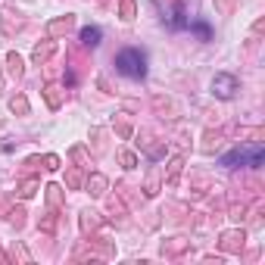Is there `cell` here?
<instances>
[{
    "label": "cell",
    "mask_w": 265,
    "mask_h": 265,
    "mask_svg": "<svg viewBox=\"0 0 265 265\" xmlns=\"http://www.w3.org/2000/svg\"><path fill=\"white\" fill-rule=\"evenodd\" d=\"M116 72H122L125 78H147V57H144V50H137V47H128V50H122L116 53Z\"/></svg>",
    "instance_id": "6da1fadb"
},
{
    "label": "cell",
    "mask_w": 265,
    "mask_h": 265,
    "mask_svg": "<svg viewBox=\"0 0 265 265\" xmlns=\"http://www.w3.org/2000/svg\"><path fill=\"white\" fill-rule=\"evenodd\" d=\"M212 94L222 97V100H231L237 94V78L231 72H219L216 78H212Z\"/></svg>",
    "instance_id": "7a4b0ae2"
},
{
    "label": "cell",
    "mask_w": 265,
    "mask_h": 265,
    "mask_svg": "<svg viewBox=\"0 0 265 265\" xmlns=\"http://www.w3.org/2000/svg\"><path fill=\"white\" fill-rule=\"evenodd\" d=\"M262 159H265V153L256 147L253 153H243V150H234V153H228L225 159H222V166H228V169H234L237 163H250V166H262Z\"/></svg>",
    "instance_id": "3957f363"
},
{
    "label": "cell",
    "mask_w": 265,
    "mask_h": 265,
    "mask_svg": "<svg viewBox=\"0 0 265 265\" xmlns=\"http://www.w3.org/2000/svg\"><path fill=\"white\" fill-rule=\"evenodd\" d=\"M222 246L225 250H243V231H225L222 234Z\"/></svg>",
    "instance_id": "277c9868"
},
{
    "label": "cell",
    "mask_w": 265,
    "mask_h": 265,
    "mask_svg": "<svg viewBox=\"0 0 265 265\" xmlns=\"http://www.w3.org/2000/svg\"><path fill=\"white\" fill-rule=\"evenodd\" d=\"M53 50H57V41H47V44H41V47H34L31 60H34V63H47V60L53 57Z\"/></svg>",
    "instance_id": "5b68a950"
},
{
    "label": "cell",
    "mask_w": 265,
    "mask_h": 265,
    "mask_svg": "<svg viewBox=\"0 0 265 265\" xmlns=\"http://www.w3.org/2000/svg\"><path fill=\"white\" fill-rule=\"evenodd\" d=\"M44 97H47V106H50V110H57V106L63 103V91H60V84H47V87H44Z\"/></svg>",
    "instance_id": "8992f818"
},
{
    "label": "cell",
    "mask_w": 265,
    "mask_h": 265,
    "mask_svg": "<svg viewBox=\"0 0 265 265\" xmlns=\"http://www.w3.org/2000/svg\"><path fill=\"white\" fill-rule=\"evenodd\" d=\"M81 44H84V47H97V44H100V28H97V25L81 28Z\"/></svg>",
    "instance_id": "52a82bcc"
},
{
    "label": "cell",
    "mask_w": 265,
    "mask_h": 265,
    "mask_svg": "<svg viewBox=\"0 0 265 265\" xmlns=\"http://www.w3.org/2000/svg\"><path fill=\"white\" fill-rule=\"evenodd\" d=\"M72 28V16H63V19H57V22H50V38H57V34H63V31H69Z\"/></svg>",
    "instance_id": "ba28073f"
},
{
    "label": "cell",
    "mask_w": 265,
    "mask_h": 265,
    "mask_svg": "<svg viewBox=\"0 0 265 265\" xmlns=\"http://www.w3.org/2000/svg\"><path fill=\"white\" fill-rule=\"evenodd\" d=\"M87 190H91L94 197H100V193L106 190V178H103V175H91V181H87Z\"/></svg>",
    "instance_id": "9c48e42d"
},
{
    "label": "cell",
    "mask_w": 265,
    "mask_h": 265,
    "mask_svg": "<svg viewBox=\"0 0 265 265\" xmlns=\"http://www.w3.org/2000/svg\"><path fill=\"white\" fill-rule=\"evenodd\" d=\"M7 63H10V72H13L16 78H19V75H22V57H19V53H10Z\"/></svg>",
    "instance_id": "30bf717a"
},
{
    "label": "cell",
    "mask_w": 265,
    "mask_h": 265,
    "mask_svg": "<svg viewBox=\"0 0 265 265\" xmlns=\"http://www.w3.org/2000/svg\"><path fill=\"white\" fill-rule=\"evenodd\" d=\"M181 166H184V159H181V156H178V159H172V166H169V184H175V181H178Z\"/></svg>",
    "instance_id": "8fae6325"
},
{
    "label": "cell",
    "mask_w": 265,
    "mask_h": 265,
    "mask_svg": "<svg viewBox=\"0 0 265 265\" xmlns=\"http://www.w3.org/2000/svg\"><path fill=\"white\" fill-rule=\"evenodd\" d=\"M10 110L19 113V116H25V113H28V100H25V97H13V100H10Z\"/></svg>",
    "instance_id": "7c38bea8"
},
{
    "label": "cell",
    "mask_w": 265,
    "mask_h": 265,
    "mask_svg": "<svg viewBox=\"0 0 265 265\" xmlns=\"http://www.w3.org/2000/svg\"><path fill=\"white\" fill-rule=\"evenodd\" d=\"M190 28H193V31H197V34H200V38H203V41H209V38H212V28H209L206 22H190Z\"/></svg>",
    "instance_id": "4fadbf2b"
},
{
    "label": "cell",
    "mask_w": 265,
    "mask_h": 265,
    "mask_svg": "<svg viewBox=\"0 0 265 265\" xmlns=\"http://www.w3.org/2000/svg\"><path fill=\"white\" fill-rule=\"evenodd\" d=\"M34 190H38V181H34V178H28V181H22V187H19V193H22V197L28 200V197H34Z\"/></svg>",
    "instance_id": "5bb4252c"
},
{
    "label": "cell",
    "mask_w": 265,
    "mask_h": 265,
    "mask_svg": "<svg viewBox=\"0 0 265 265\" xmlns=\"http://www.w3.org/2000/svg\"><path fill=\"white\" fill-rule=\"evenodd\" d=\"M184 246H187V243H184L181 237H175V243H163V253H181Z\"/></svg>",
    "instance_id": "9a60e30c"
},
{
    "label": "cell",
    "mask_w": 265,
    "mask_h": 265,
    "mask_svg": "<svg viewBox=\"0 0 265 265\" xmlns=\"http://www.w3.org/2000/svg\"><path fill=\"white\" fill-rule=\"evenodd\" d=\"M122 19H134V0H122Z\"/></svg>",
    "instance_id": "2e32d148"
},
{
    "label": "cell",
    "mask_w": 265,
    "mask_h": 265,
    "mask_svg": "<svg viewBox=\"0 0 265 265\" xmlns=\"http://www.w3.org/2000/svg\"><path fill=\"white\" fill-rule=\"evenodd\" d=\"M60 197H63L60 187H57V184H50V187H47V200H50V206H57V203H60Z\"/></svg>",
    "instance_id": "e0dca14e"
},
{
    "label": "cell",
    "mask_w": 265,
    "mask_h": 265,
    "mask_svg": "<svg viewBox=\"0 0 265 265\" xmlns=\"http://www.w3.org/2000/svg\"><path fill=\"white\" fill-rule=\"evenodd\" d=\"M134 163H137V159H134V153H122V166H125V169H134Z\"/></svg>",
    "instance_id": "ac0fdd59"
},
{
    "label": "cell",
    "mask_w": 265,
    "mask_h": 265,
    "mask_svg": "<svg viewBox=\"0 0 265 265\" xmlns=\"http://www.w3.org/2000/svg\"><path fill=\"white\" fill-rule=\"evenodd\" d=\"M69 184L78 187V184H81V175H78V172H69Z\"/></svg>",
    "instance_id": "d6986e66"
},
{
    "label": "cell",
    "mask_w": 265,
    "mask_h": 265,
    "mask_svg": "<svg viewBox=\"0 0 265 265\" xmlns=\"http://www.w3.org/2000/svg\"><path fill=\"white\" fill-rule=\"evenodd\" d=\"M44 163H47V169H60V159H57V156H47Z\"/></svg>",
    "instance_id": "ffe728a7"
}]
</instances>
